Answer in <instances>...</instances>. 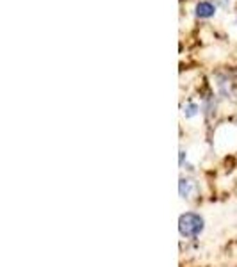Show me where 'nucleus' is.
Listing matches in <instances>:
<instances>
[{
	"instance_id": "obj_1",
	"label": "nucleus",
	"mask_w": 237,
	"mask_h": 267,
	"mask_svg": "<svg viewBox=\"0 0 237 267\" xmlns=\"http://www.w3.org/2000/svg\"><path fill=\"white\" fill-rule=\"evenodd\" d=\"M178 230L184 237L188 239H195L202 233L203 230V219L200 218L198 214H193V212H188V214L180 216L178 219Z\"/></svg>"
},
{
	"instance_id": "obj_2",
	"label": "nucleus",
	"mask_w": 237,
	"mask_h": 267,
	"mask_svg": "<svg viewBox=\"0 0 237 267\" xmlns=\"http://www.w3.org/2000/svg\"><path fill=\"white\" fill-rule=\"evenodd\" d=\"M214 13H216V7L210 2H200L196 6V16L198 18H210L214 16Z\"/></svg>"
},
{
	"instance_id": "obj_3",
	"label": "nucleus",
	"mask_w": 237,
	"mask_h": 267,
	"mask_svg": "<svg viewBox=\"0 0 237 267\" xmlns=\"http://www.w3.org/2000/svg\"><path fill=\"white\" fill-rule=\"evenodd\" d=\"M196 193V187L191 180H186L182 178L180 180V196L182 198H193V194Z\"/></svg>"
},
{
	"instance_id": "obj_4",
	"label": "nucleus",
	"mask_w": 237,
	"mask_h": 267,
	"mask_svg": "<svg viewBox=\"0 0 237 267\" xmlns=\"http://www.w3.org/2000/svg\"><path fill=\"white\" fill-rule=\"evenodd\" d=\"M196 109H198L196 105H189L188 111H186V116H195V114H196Z\"/></svg>"
}]
</instances>
